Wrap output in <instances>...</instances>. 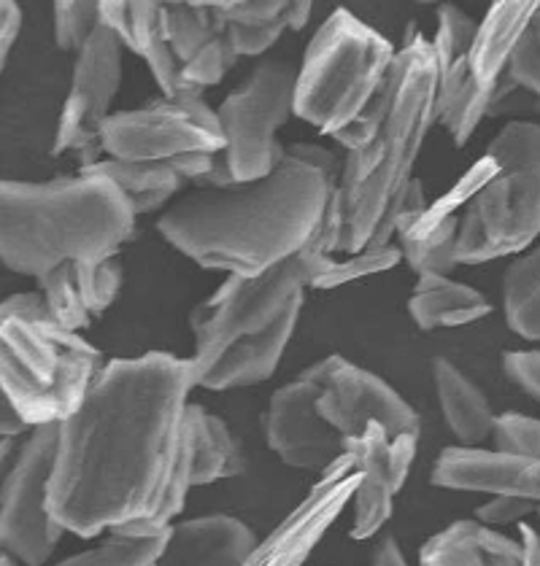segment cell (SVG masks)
Here are the masks:
<instances>
[{"label":"cell","instance_id":"cell-11","mask_svg":"<svg viewBox=\"0 0 540 566\" xmlns=\"http://www.w3.org/2000/svg\"><path fill=\"white\" fill-rule=\"evenodd\" d=\"M103 157L122 163H176L195 154H225L217 111L200 95L163 97L135 111H114L101 127Z\"/></svg>","mask_w":540,"mask_h":566},{"label":"cell","instance_id":"cell-43","mask_svg":"<svg viewBox=\"0 0 540 566\" xmlns=\"http://www.w3.org/2000/svg\"><path fill=\"white\" fill-rule=\"evenodd\" d=\"M22 432H28V427H24L22 418L17 416V410L11 408L9 397H6L3 386H0V437H14Z\"/></svg>","mask_w":540,"mask_h":566},{"label":"cell","instance_id":"cell-23","mask_svg":"<svg viewBox=\"0 0 540 566\" xmlns=\"http://www.w3.org/2000/svg\"><path fill=\"white\" fill-rule=\"evenodd\" d=\"M257 537L232 515H200L176 523L155 566H243Z\"/></svg>","mask_w":540,"mask_h":566},{"label":"cell","instance_id":"cell-1","mask_svg":"<svg viewBox=\"0 0 540 566\" xmlns=\"http://www.w3.org/2000/svg\"><path fill=\"white\" fill-rule=\"evenodd\" d=\"M193 361L170 354L114 359L58 423L49 510L63 532L97 537L149 518L174 478Z\"/></svg>","mask_w":540,"mask_h":566},{"label":"cell","instance_id":"cell-36","mask_svg":"<svg viewBox=\"0 0 540 566\" xmlns=\"http://www.w3.org/2000/svg\"><path fill=\"white\" fill-rule=\"evenodd\" d=\"M489 442L500 453L540 461V418L513 413V410L497 416Z\"/></svg>","mask_w":540,"mask_h":566},{"label":"cell","instance_id":"cell-25","mask_svg":"<svg viewBox=\"0 0 540 566\" xmlns=\"http://www.w3.org/2000/svg\"><path fill=\"white\" fill-rule=\"evenodd\" d=\"M219 9L236 57L266 54V49L273 46L284 30H303L311 17V3L305 0H227L219 3Z\"/></svg>","mask_w":540,"mask_h":566},{"label":"cell","instance_id":"cell-16","mask_svg":"<svg viewBox=\"0 0 540 566\" xmlns=\"http://www.w3.org/2000/svg\"><path fill=\"white\" fill-rule=\"evenodd\" d=\"M357 483V464L349 453H343L322 472L309 496L262 543L255 545L243 566H303L319 539L352 502Z\"/></svg>","mask_w":540,"mask_h":566},{"label":"cell","instance_id":"cell-40","mask_svg":"<svg viewBox=\"0 0 540 566\" xmlns=\"http://www.w3.org/2000/svg\"><path fill=\"white\" fill-rule=\"evenodd\" d=\"M22 30V11L14 0H0V73H3L9 54L14 49Z\"/></svg>","mask_w":540,"mask_h":566},{"label":"cell","instance_id":"cell-28","mask_svg":"<svg viewBox=\"0 0 540 566\" xmlns=\"http://www.w3.org/2000/svg\"><path fill=\"white\" fill-rule=\"evenodd\" d=\"M408 313L425 332L457 329L481 322L492 313V305L481 292L451 275H422L408 300Z\"/></svg>","mask_w":540,"mask_h":566},{"label":"cell","instance_id":"cell-41","mask_svg":"<svg viewBox=\"0 0 540 566\" xmlns=\"http://www.w3.org/2000/svg\"><path fill=\"white\" fill-rule=\"evenodd\" d=\"M371 566H411L405 562L401 545H397L395 537H382L373 547L371 556Z\"/></svg>","mask_w":540,"mask_h":566},{"label":"cell","instance_id":"cell-37","mask_svg":"<svg viewBox=\"0 0 540 566\" xmlns=\"http://www.w3.org/2000/svg\"><path fill=\"white\" fill-rule=\"evenodd\" d=\"M508 76L530 97L532 106L540 111V6L536 17H532L530 28H527L525 39L519 41L517 52H513Z\"/></svg>","mask_w":540,"mask_h":566},{"label":"cell","instance_id":"cell-12","mask_svg":"<svg viewBox=\"0 0 540 566\" xmlns=\"http://www.w3.org/2000/svg\"><path fill=\"white\" fill-rule=\"evenodd\" d=\"M125 44L112 28L101 24L87 46L76 54L71 90L60 111L54 154H79L82 168L103 159L101 127L112 116V103L122 84Z\"/></svg>","mask_w":540,"mask_h":566},{"label":"cell","instance_id":"cell-27","mask_svg":"<svg viewBox=\"0 0 540 566\" xmlns=\"http://www.w3.org/2000/svg\"><path fill=\"white\" fill-rule=\"evenodd\" d=\"M433 384L444 410L446 427L457 437L459 446L478 448L489 440L497 413L489 405L487 394L454 365L451 359H433Z\"/></svg>","mask_w":540,"mask_h":566},{"label":"cell","instance_id":"cell-26","mask_svg":"<svg viewBox=\"0 0 540 566\" xmlns=\"http://www.w3.org/2000/svg\"><path fill=\"white\" fill-rule=\"evenodd\" d=\"M422 566H521L519 539L476 518L454 521L429 537L419 553Z\"/></svg>","mask_w":540,"mask_h":566},{"label":"cell","instance_id":"cell-5","mask_svg":"<svg viewBox=\"0 0 540 566\" xmlns=\"http://www.w3.org/2000/svg\"><path fill=\"white\" fill-rule=\"evenodd\" d=\"M395 60L378 30L335 9L305 46L294 78V116L346 151L362 149L382 114Z\"/></svg>","mask_w":540,"mask_h":566},{"label":"cell","instance_id":"cell-10","mask_svg":"<svg viewBox=\"0 0 540 566\" xmlns=\"http://www.w3.org/2000/svg\"><path fill=\"white\" fill-rule=\"evenodd\" d=\"M309 286L305 264L298 256L260 275H227V281L189 316L195 354L193 367L211 361L241 337L268 329L287 307L300 303Z\"/></svg>","mask_w":540,"mask_h":566},{"label":"cell","instance_id":"cell-9","mask_svg":"<svg viewBox=\"0 0 540 566\" xmlns=\"http://www.w3.org/2000/svg\"><path fill=\"white\" fill-rule=\"evenodd\" d=\"M294 78L298 67L284 60H262L217 108L225 163L236 184L266 178L284 157L276 135L294 116Z\"/></svg>","mask_w":540,"mask_h":566},{"label":"cell","instance_id":"cell-6","mask_svg":"<svg viewBox=\"0 0 540 566\" xmlns=\"http://www.w3.org/2000/svg\"><path fill=\"white\" fill-rule=\"evenodd\" d=\"M103 367L101 350L60 327L41 292L0 303V386L28 429L63 423Z\"/></svg>","mask_w":540,"mask_h":566},{"label":"cell","instance_id":"cell-2","mask_svg":"<svg viewBox=\"0 0 540 566\" xmlns=\"http://www.w3.org/2000/svg\"><path fill=\"white\" fill-rule=\"evenodd\" d=\"M341 165L316 144H292L266 178L184 195L159 235L200 268L260 275L298 256L322 227Z\"/></svg>","mask_w":540,"mask_h":566},{"label":"cell","instance_id":"cell-29","mask_svg":"<svg viewBox=\"0 0 540 566\" xmlns=\"http://www.w3.org/2000/svg\"><path fill=\"white\" fill-rule=\"evenodd\" d=\"M184 440L193 464V485L238 478L243 472V453L227 423L202 405H187L184 413Z\"/></svg>","mask_w":540,"mask_h":566},{"label":"cell","instance_id":"cell-45","mask_svg":"<svg viewBox=\"0 0 540 566\" xmlns=\"http://www.w3.org/2000/svg\"><path fill=\"white\" fill-rule=\"evenodd\" d=\"M538 513H540V507H538Z\"/></svg>","mask_w":540,"mask_h":566},{"label":"cell","instance_id":"cell-14","mask_svg":"<svg viewBox=\"0 0 540 566\" xmlns=\"http://www.w3.org/2000/svg\"><path fill=\"white\" fill-rule=\"evenodd\" d=\"M319 399L316 410L343 440L360 437L371 423L384 427L392 437L419 434V416L378 375L362 370L343 356L316 361Z\"/></svg>","mask_w":540,"mask_h":566},{"label":"cell","instance_id":"cell-22","mask_svg":"<svg viewBox=\"0 0 540 566\" xmlns=\"http://www.w3.org/2000/svg\"><path fill=\"white\" fill-rule=\"evenodd\" d=\"M101 17L103 24L120 35L125 49H131L149 65L152 78H155L165 97L198 95V92L184 84L179 60H176L174 49L168 44L163 3H149V0H138V3L116 0V3H112V0H106V3H101Z\"/></svg>","mask_w":540,"mask_h":566},{"label":"cell","instance_id":"cell-3","mask_svg":"<svg viewBox=\"0 0 540 566\" xmlns=\"http://www.w3.org/2000/svg\"><path fill=\"white\" fill-rule=\"evenodd\" d=\"M438 65L425 35L397 52L371 140L346 151L322 227L303 251L352 256L395 238V217L414 184V168L435 125Z\"/></svg>","mask_w":540,"mask_h":566},{"label":"cell","instance_id":"cell-20","mask_svg":"<svg viewBox=\"0 0 540 566\" xmlns=\"http://www.w3.org/2000/svg\"><path fill=\"white\" fill-rule=\"evenodd\" d=\"M300 307H303V300L287 307L268 329L241 337V340L219 350L202 367H193L195 386L211 391H230L268 380L279 367L287 346H290L294 327H298Z\"/></svg>","mask_w":540,"mask_h":566},{"label":"cell","instance_id":"cell-15","mask_svg":"<svg viewBox=\"0 0 540 566\" xmlns=\"http://www.w3.org/2000/svg\"><path fill=\"white\" fill-rule=\"evenodd\" d=\"M319 370L311 365L298 378L273 391L266 410L270 451L294 470L324 472L343 457V437L319 416Z\"/></svg>","mask_w":540,"mask_h":566},{"label":"cell","instance_id":"cell-39","mask_svg":"<svg viewBox=\"0 0 540 566\" xmlns=\"http://www.w3.org/2000/svg\"><path fill=\"white\" fill-rule=\"evenodd\" d=\"M506 375L540 405V350H511L502 356Z\"/></svg>","mask_w":540,"mask_h":566},{"label":"cell","instance_id":"cell-35","mask_svg":"<svg viewBox=\"0 0 540 566\" xmlns=\"http://www.w3.org/2000/svg\"><path fill=\"white\" fill-rule=\"evenodd\" d=\"M52 17L58 49L73 54V57L87 46V41L103 24L101 3H84V0H71V3L60 0V3H54Z\"/></svg>","mask_w":540,"mask_h":566},{"label":"cell","instance_id":"cell-31","mask_svg":"<svg viewBox=\"0 0 540 566\" xmlns=\"http://www.w3.org/2000/svg\"><path fill=\"white\" fill-rule=\"evenodd\" d=\"M502 311L519 337L540 343V243L519 254L502 273Z\"/></svg>","mask_w":540,"mask_h":566},{"label":"cell","instance_id":"cell-38","mask_svg":"<svg viewBox=\"0 0 540 566\" xmlns=\"http://www.w3.org/2000/svg\"><path fill=\"white\" fill-rule=\"evenodd\" d=\"M540 502L525 500V496H492L487 504L476 510V521L484 523V526L502 528L513 526V523H525L527 515L538 513Z\"/></svg>","mask_w":540,"mask_h":566},{"label":"cell","instance_id":"cell-33","mask_svg":"<svg viewBox=\"0 0 540 566\" xmlns=\"http://www.w3.org/2000/svg\"><path fill=\"white\" fill-rule=\"evenodd\" d=\"M463 217V213H459ZM459 217L440 224L438 230L427 232L422 238L395 240L403 260L414 270L416 279L422 275H451L457 268V238H459Z\"/></svg>","mask_w":540,"mask_h":566},{"label":"cell","instance_id":"cell-34","mask_svg":"<svg viewBox=\"0 0 540 566\" xmlns=\"http://www.w3.org/2000/svg\"><path fill=\"white\" fill-rule=\"evenodd\" d=\"M168 534L170 532L157 534V537H125V534L112 532L101 545L76 553L54 566H155Z\"/></svg>","mask_w":540,"mask_h":566},{"label":"cell","instance_id":"cell-13","mask_svg":"<svg viewBox=\"0 0 540 566\" xmlns=\"http://www.w3.org/2000/svg\"><path fill=\"white\" fill-rule=\"evenodd\" d=\"M478 22L459 6L444 3L438 9V30L429 41L438 65V95H435V122H440L454 146H465L478 130L484 116L513 90L511 76L497 90H487L472 78L470 49Z\"/></svg>","mask_w":540,"mask_h":566},{"label":"cell","instance_id":"cell-19","mask_svg":"<svg viewBox=\"0 0 540 566\" xmlns=\"http://www.w3.org/2000/svg\"><path fill=\"white\" fill-rule=\"evenodd\" d=\"M433 483L470 494L525 496L540 502V461L511 457L484 446H454L435 461Z\"/></svg>","mask_w":540,"mask_h":566},{"label":"cell","instance_id":"cell-24","mask_svg":"<svg viewBox=\"0 0 540 566\" xmlns=\"http://www.w3.org/2000/svg\"><path fill=\"white\" fill-rule=\"evenodd\" d=\"M538 6V0H497L489 6L470 49V71L481 87L497 90L508 76L513 52L525 39Z\"/></svg>","mask_w":540,"mask_h":566},{"label":"cell","instance_id":"cell-42","mask_svg":"<svg viewBox=\"0 0 540 566\" xmlns=\"http://www.w3.org/2000/svg\"><path fill=\"white\" fill-rule=\"evenodd\" d=\"M519 545H521V566H540V532L530 523H519Z\"/></svg>","mask_w":540,"mask_h":566},{"label":"cell","instance_id":"cell-21","mask_svg":"<svg viewBox=\"0 0 540 566\" xmlns=\"http://www.w3.org/2000/svg\"><path fill=\"white\" fill-rule=\"evenodd\" d=\"M49 313L60 327L79 332L90 327L92 318L112 307L122 289L120 256L103 262L63 264L39 279Z\"/></svg>","mask_w":540,"mask_h":566},{"label":"cell","instance_id":"cell-7","mask_svg":"<svg viewBox=\"0 0 540 566\" xmlns=\"http://www.w3.org/2000/svg\"><path fill=\"white\" fill-rule=\"evenodd\" d=\"M487 178L459 217L457 262L519 256L540 235V125L511 119L487 146Z\"/></svg>","mask_w":540,"mask_h":566},{"label":"cell","instance_id":"cell-30","mask_svg":"<svg viewBox=\"0 0 540 566\" xmlns=\"http://www.w3.org/2000/svg\"><path fill=\"white\" fill-rule=\"evenodd\" d=\"M79 174L101 176L112 181L127 200L135 219L168 206L187 184L174 168V163H122V159L103 157L87 168H79Z\"/></svg>","mask_w":540,"mask_h":566},{"label":"cell","instance_id":"cell-44","mask_svg":"<svg viewBox=\"0 0 540 566\" xmlns=\"http://www.w3.org/2000/svg\"><path fill=\"white\" fill-rule=\"evenodd\" d=\"M0 566H20L6 551H0Z\"/></svg>","mask_w":540,"mask_h":566},{"label":"cell","instance_id":"cell-17","mask_svg":"<svg viewBox=\"0 0 540 566\" xmlns=\"http://www.w3.org/2000/svg\"><path fill=\"white\" fill-rule=\"evenodd\" d=\"M419 448V434L392 437L384 427L371 423L360 437L343 440V453L354 459L360 472L354 491L352 537L371 539L392 518L395 494L403 489Z\"/></svg>","mask_w":540,"mask_h":566},{"label":"cell","instance_id":"cell-4","mask_svg":"<svg viewBox=\"0 0 540 566\" xmlns=\"http://www.w3.org/2000/svg\"><path fill=\"white\" fill-rule=\"evenodd\" d=\"M135 230V213L101 176L0 181V264L44 279L63 264L114 260Z\"/></svg>","mask_w":540,"mask_h":566},{"label":"cell","instance_id":"cell-32","mask_svg":"<svg viewBox=\"0 0 540 566\" xmlns=\"http://www.w3.org/2000/svg\"><path fill=\"white\" fill-rule=\"evenodd\" d=\"M300 260L305 264V279L311 289H335L343 283H352L365 279V275L384 273L392 270L403 260L397 243L382 245V249H365L352 256H324L300 251Z\"/></svg>","mask_w":540,"mask_h":566},{"label":"cell","instance_id":"cell-8","mask_svg":"<svg viewBox=\"0 0 540 566\" xmlns=\"http://www.w3.org/2000/svg\"><path fill=\"white\" fill-rule=\"evenodd\" d=\"M58 423L0 437V551L20 566H44L63 528L49 510Z\"/></svg>","mask_w":540,"mask_h":566},{"label":"cell","instance_id":"cell-18","mask_svg":"<svg viewBox=\"0 0 540 566\" xmlns=\"http://www.w3.org/2000/svg\"><path fill=\"white\" fill-rule=\"evenodd\" d=\"M163 22L184 84L202 95V90L222 82L238 57L219 3H163Z\"/></svg>","mask_w":540,"mask_h":566}]
</instances>
